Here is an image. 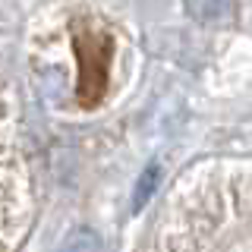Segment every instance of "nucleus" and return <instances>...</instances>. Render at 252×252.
Returning a JSON list of instances; mask_svg holds the SVG:
<instances>
[{
    "instance_id": "f03ea898",
    "label": "nucleus",
    "mask_w": 252,
    "mask_h": 252,
    "mask_svg": "<svg viewBox=\"0 0 252 252\" xmlns=\"http://www.w3.org/2000/svg\"><path fill=\"white\" fill-rule=\"evenodd\" d=\"M63 252H101V240H98L94 230H89V227H79V230H73L66 236Z\"/></svg>"
},
{
    "instance_id": "f257e3e1",
    "label": "nucleus",
    "mask_w": 252,
    "mask_h": 252,
    "mask_svg": "<svg viewBox=\"0 0 252 252\" xmlns=\"http://www.w3.org/2000/svg\"><path fill=\"white\" fill-rule=\"evenodd\" d=\"M158 183H161V167H158V164H152V167L142 170L139 183H136V189H132V211H139L142 205L152 199L155 189H158Z\"/></svg>"
}]
</instances>
